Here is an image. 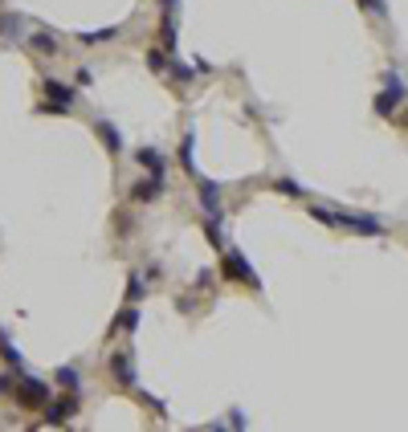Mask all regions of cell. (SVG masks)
Returning <instances> with one entry per match:
<instances>
[{
	"label": "cell",
	"mask_w": 408,
	"mask_h": 432,
	"mask_svg": "<svg viewBox=\"0 0 408 432\" xmlns=\"http://www.w3.org/2000/svg\"><path fill=\"white\" fill-rule=\"evenodd\" d=\"M221 273H225L229 282H241V286H249V290H262L258 273L249 269V261L241 257L237 249H229V253H225V261H221Z\"/></svg>",
	"instance_id": "obj_1"
},
{
	"label": "cell",
	"mask_w": 408,
	"mask_h": 432,
	"mask_svg": "<svg viewBox=\"0 0 408 432\" xmlns=\"http://www.w3.org/2000/svg\"><path fill=\"white\" fill-rule=\"evenodd\" d=\"M12 391H17V404H25V408H46V400H49L46 380H33V375H21L12 384Z\"/></svg>",
	"instance_id": "obj_2"
},
{
	"label": "cell",
	"mask_w": 408,
	"mask_h": 432,
	"mask_svg": "<svg viewBox=\"0 0 408 432\" xmlns=\"http://www.w3.org/2000/svg\"><path fill=\"white\" fill-rule=\"evenodd\" d=\"M82 408V400H78V391H66L61 400H46V424H66V420H74V412Z\"/></svg>",
	"instance_id": "obj_3"
},
{
	"label": "cell",
	"mask_w": 408,
	"mask_h": 432,
	"mask_svg": "<svg viewBox=\"0 0 408 432\" xmlns=\"http://www.w3.org/2000/svg\"><path fill=\"white\" fill-rule=\"evenodd\" d=\"M335 224L360 233V237H384V224L376 216H363V213H335Z\"/></svg>",
	"instance_id": "obj_4"
},
{
	"label": "cell",
	"mask_w": 408,
	"mask_h": 432,
	"mask_svg": "<svg viewBox=\"0 0 408 432\" xmlns=\"http://www.w3.org/2000/svg\"><path fill=\"white\" fill-rule=\"evenodd\" d=\"M110 375L119 380V388H135V359H131V351H115L110 355Z\"/></svg>",
	"instance_id": "obj_5"
},
{
	"label": "cell",
	"mask_w": 408,
	"mask_h": 432,
	"mask_svg": "<svg viewBox=\"0 0 408 432\" xmlns=\"http://www.w3.org/2000/svg\"><path fill=\"white\" fill-rule=\"evenodd\" d=\"M200 208H204V216L208 220H225V213H221V184H213V179H204L200 184Z\"/></svg>",
	"instance_id": "obj_6"
},
{
	"label": "cell",
	"mask_w": 408,
	"mask_h": 432,
	"mask_svg": "<svg viewBox=\"0 0 408 432\" xmlns=\"http://www.w3.org/2000/svg\"><path fill=\"white\" fill-rule=\"evenodd\" d=\"M74 106V86H66V82H46V110H70Z\"/></svg>",
	"instance_id": "obj_7"
},
{
	"label": "cell",
	"mask_w": 408,
	"mask_h": 432,
	"mask_svg": "<svg viewBox=\"0 0 408 432\" xmlns=\"http://www.w3.org/2000/svg\"><path fill=\"white\" fill-rule=\"evenodd\" d=\"M400 98H405L400 78H396V74H388V86H384V94H380V98H376V115H384V119H388V115L396 110V102H400Z\"/></svg>",
	"instance_id": "obj_8"
},
{
	"label": "cell",
	"mask_w": 408,
	"mask_h": 432,
	"mask_svg": "<svg viewBox=\"0 0 408 432\" xmlns=\"http://www.w3.org/2000/svg\"><path fill=\"white\" fill-rule=\"evenodd\" d=\"M21 33H25V17L21 12L17 17L12 12H0V37L4 41H21Z\"/></svg>",
	"instance_id": "obj_9"
},
{
	"label": "cell",
	"mask_w": 408,
	"mask_h": 432,
	"mask_svg": "<svg viewBox=\"0 0 408 432\" xmlns=\"http://www.w3.org/2000/svg\"><path fill=\"white\" fill-rule=\"evenodd\" d=\"M131 196H135L139 204H151V200H159V196H164V179H159V175L143 179V184H139V188L131 192Z\"/></svg>",
	"instance_id": "obj_10"
},
{
	"label": "cell",
	"mask_w": 408,
	"mask_h": 432,
	"mask_svg": "<svg viewBox=\"0 0 408 432\" xmlns=\"http://www.w3.org/2000/svg\"><path fill=\"white\" fill-rule=\"evenodd\" d=\"M135 159H139V164H143L151 175H159V179H164V172H168V168H164V155H159L155 147H143V151H135Z\"/></svg>",
	"instance_id": "obj_11"
},
{
	"label": "cell",
	"mask_w": 408,
	"mask_h": 432,
	"mask_svg": "<svg viewBox=\"0 0 408 432\" xmlns=\"http://www.w3.org/2000/svg\"><path fill=\"white\" fill-rule=\"evenodd\" d=\"M94 130H98V139L106 143V151H110V155H119V151H123V135L110 127V123H94Z\"/></svg>",
	"instance_id": "obj_12"
},
{
	"label": "cell",
	"mask_w": 408,
	"mask_h": 432,
	"mask_svg": "<svg viewBox=\"0 0 408 432\" xmlns=\"http://www.w3.org/2000/svg\"><path fill=\"white\" fill-rule=\"evenodd\" d=\"M135 326H139V306L127 302L123 310H119V318H115V326H110V331H135Z\"/></svg>",
	"instance_id": "obj_13"
},
{
	"label": "cell",
	"mask_w": 408,
	"mask_h": 432,
	"mask_svg": "<svg viewBox=\"0 0 408 432\" xmlns=\"http://www.w3.org/2000/svg\"><path fill=\"white\" fill-rule=\"evenodd\" d=\"M29 45H33L37 53H49V57L57 53V37H53V33H46V29H41V33H33V37H29Z\"/></svg>",
	"instance_id": "obj_14"
},
{
	"label": "cell",
	"mask_w": 408,
	"mask_h": 432,
	"mask_svg": "<svg viewBox=\"0 0 408 432\" xmlns=\"http://www.w3.org/2000/svg\"><path fill=\"white\" fill-rule=\"evenodd\" d=\"M110 37H119L115 25H110V29H94V33H78V41L82 45H98V41H110Z\"/></svg>",
	"instance_id": "obj_15"
},
{
	"label": "cell",
	"mask_w": 408,
	"mask_h": 432,
	"mask_svg": "<svg viewBox=\"0 0 408 432\" xmlns=\"http://www.w3.org/2000/svg\"><path fill=\"white\" fill-rule=\"evenodd\" d=\"M57 384H61L66 391H78V367H70V363H66V367L57 371Z\"/></svg>",
	"instance_id": "obj_16"
},
{
	"label": "cell",
	"mask_w": 408,
	"mask_h": 432,
	"mask_svg": "<svg viewBox=\"0 0 408 432\" xmlns=\"http://www.w3.org/2000/svg\"><path fill=\"white\" fill-rule=\"evenodd\" d=\"M0 359H8V363H17V367H21V351L12 346V339H8L4 331H0Z\"/></svg>",
	"instance_id": "obj_17"
},
{
	"label": "cell",
	"mask_w": 408,
	"mask_h": 432,
	"mask_svg": "<svg viewBox=\"0 0 408 432\" xmlns=\"http://www.w3.org/2000/svg\"><path fill=\"white\" fill-rule=\"evenodd\" d=\"M192 143H196V139L188 135V139H184V147H180V164H184V172H188V175H196V159H192Z\"/></svg>",
	"instance_id": "obj_18"
},
{
	"label": "cell",
	"mask_w": 408,
	"mask_h": 432,
	"mask_svg": "<svg viewBox=\"0 0 408 432\" xmlns=\"http://www.w3.org/2000/svg\"><path fill=\"white\" fill-rule=\"evenodd\" d=\"M147 66H151L155 74H159V70H168V53H164V49H147Z\"/></svg>",
	"instance_id": "obj_19"
},
{
	"label": "cell",
	"mask_w": 408,
	"mask_h": 432,
	"mask_svg": "<svg viewBox=\"0 0 408 432\" xmlns=\"http://www.w3.org/2000/svg\"><path fill=\"white\" fill-rule=\"evenodd\" d=\"M273 192H282V196H302V188H298L294 179H286V175H282V179L273 184Z\"/></svg>",
	"instance_id": "obj_20"
},
{
	"label": "cell",
	"mask_w": 408,
	"mask_h": 432,
	"mask_svg": "<svg viewBox=\"0 0 408 432\" xmlns=\"http://www.w3.org/2000/svg\"><path fill=\"white\" fill-rule=\"evenodd\" d=\"M143 298V277L139 273H131V286H127V302H139Z\"/></svg>",
	"instance_id": "obj_21"
},
{
	"label": "cell",
	"mask_w": 408,
	"mask_h": 432,
	"mask_svg": "<svg viewBox=\"0 0 408 432\" xmlns=\"http://www.w3.org/2000/svg\"><path fill=\"white\" fill-rule=\"evenodd\" d=\"M172 78H176V82H192V70L180 66V61H172Z\"/></svg>",
	"instance_id": "obj_22"
},
{
	"label": "cell",
	"mask_w": 408,
	"mask_h": 432,
	"mask_svg": "<svg viewBox=\"0 0 408 432\" xmlns=\"http://www.w3.org/2000/svg\"><path fill=\"white\" fill-rule=\"evenodd\" d=\"M208 282H213V269H200V277H196V286H200V290H208Z\"/></svg>",
	"instance_id": "obj_23"
},
{
	"label": "cell",
	"mask_w": 408,
	"mask_h": 432,
	"mask_svg": "<svg viewBox=\"0 0 408 432\" xmlns=\"http://www.w3.org/2000/svg\"><path fill=\"white\" fill-rule=\"evenodd\" d=\"M164 4V17H176V0H159Z\"/></svg>",
	"instance_id": "obj_24"
},
{
	"label": "cell",
	"mask_w": 408,
	"mask_h": 432,
	"mask_svg": "<svg viewBox=\"0 0 408 432\" xmlns=\"http://www.w3.org/2000/svg\"><path fill=\"white\" fill-rule=\"evenodd\" d=\"M0 391H12V375H0Z\"/></svg>",
	"instance_id": "obj_25"
},
{
	"label": "cell",
	"mask_w": 408,
	"mask_h": 432,
	"mask_svg": "<svg viewBox=\"0 0 408 432\" xmlns=\"http://www.w3.org/2000/svg\"><path fill=\"white\" fill-rule=\"evenodd\" d=\"M405 123H408V119H405Z\"/></svg>",
	"instance_id": "obj_26"
}]
</instances>
